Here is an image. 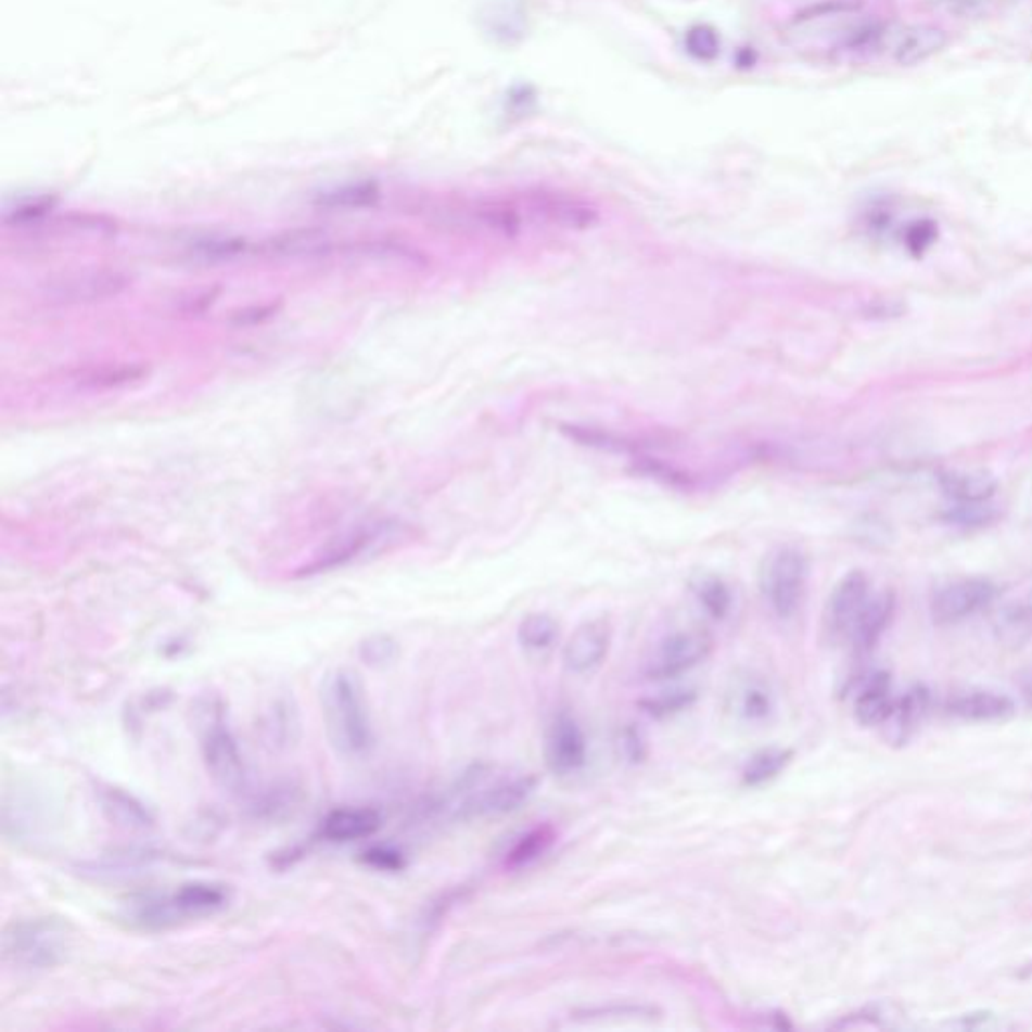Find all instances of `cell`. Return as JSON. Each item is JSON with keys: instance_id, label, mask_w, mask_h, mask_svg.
Listing matches in <instances>:
<instances>
[{"instance_id": "24", "label": "cell", "mask_w": 1032, "mask_h": 1032, "mask_svg": "<svg viewBox=\"0 0 1032 1032\" xmlns=\"http://www.w3.org/2000/svg\"><path fill=\"white\" fill-rule=\"evenodd\" d=\"M692 591L698 603L704 608L710 617L724 620L732 608L730 587L716 575H700L692 581Z\"/></svg>"}, {"instance_id": "36", "label": "cell", "mask_w": 1032, "mask_h": 1032, "mask_svg": "<svg viewBox=\"0 0 1032 1032\" xmlns=\"http://www.w3.org/2000/svg\"><path fill=\"white\" fill-rule=\"evenodd\" d=\"M933 234H935V230H933L932 222H916L914 227L907 230V246L916 253L923 251L933 241Z\"/></svg>"}, {"instance_id": "13", "label": "cell", "mask_w": 1032, "mask_h": 1032, "mask_svg": "<svg viewBox=\"0 0 1032 1032\" xmlns=\"http://www.w3.org/2000/svg\"><path fill=\"white\" fill-rule=\"evenodd\" d=\"M537 789V778L514 777L510 780H498L493 787L470 797L462 805L460 813L464 815H505L512 813Z\"/></svg>"}, {"instance_id": "35", "label": "cell", "mask_w": 1032, "mask_h": 1032, "mask_svg": "<svg viewBox=\"0 0 1032 1032\" xmlns=\"http://www.w3.org/2000/svg\"><path fill=\"white\" fill-rule=\"evenodd\" d=\"M744 712L749 718H764L770 710V696L761 688H750L744 693Z\"/></svg>"}, {"instance_id": "21", "label": "cell", "mask_w": 1032, "mask_h": 1032, "mask_svg": "<svg viewBox=\"0 0 1032 1032\" xmlns=\"http://www.w3.org/2000/svg\"><path fill=\"white\" fill-rule=\"evenodd\" d=\"M148 375V368L142 364H105L100 368H89L84 371L77 382L89 390H112L129 383L142 382Z\"/></svg>"}, {"instance_id": "30", "label": "cell", "mask_w": 1032, "mask_h": 1032, "mask_svg": "<svg viewBox=\"0 0 1032 1032\" xmlns=\"http://www.w3.org/2000/svg\"><path fill=\"white\" fill-rule=\"evenodd\" d=\"M693 700H696V693L690 692V690H674V692L660 693L655 698L644 700L641 708L655 718H664V716L686 710L692 704Z\"/></svg>"}, {"instance_id": "5", "label": "cell", "mask_w": 1032, "mask_h": 1032, "mask_svg": "<svg viewBox=\"0 0 1032 1032\" xmlns=\"http://www.w3.org/2000/svg\"><path fill=\"white\" fill-rule=\"evenodd\" d=\"M808 581V559L797 547H780L764 561L761 589L768 608L780 620H791L803 606Z\"/></svg>"}, {"instance_id": "17", "label": "cell", "mask_w": 1032, "mask_h": 1032, "mask_svg": "<svg viewBox=\"0 0 1032 1032\" xmlns=\"http://www.w3.org/2000/svg\"><path fill=\"white\" fill-rule=\"evenodd\" d=\"M895 700L891 698V681L888 674L877 672L865 679L855 696V718L863 726L886 724L893 712Z\"/></svg>"}, {"instance_id": "34", "label": "cell", "mask_w": 1032, "mask_h": 1032, "mask_svg": "<svg viewBox=\"0 0 1032 1032\" xmlns=\"http://www.w3.org/2000/svg\"><path fill=\"white\" fill-rule=\"evenodd\" d=\"M688 44H690V51L702 59L714 58L718 51V39L714 30H708L706 27L690 30Z\"/></svg>"}, {"instance_id": "18", "label": "cell", "mask_w": 1032, "mask_h": 1032, "mask_svg": "<svg viewBox=\"0 0 1032 1032\" xmlns=\"http://www.w3.org/2000/svg\"><path fill=\"white\" fill-rule=\"evenodd\" d=\"M947 710L961 721L992 722L1012 716L1015 704L1003 693L976 690V692L961 693L958 698H954Z\"/></svg>"}, {"instance_id": "28", "label": "cell", "mask_w": 1032, "mask_h": 1032, "mask_svg": "<svg viewBox=\"0 0 1032 1032\" xmlns=\"http://www.w3.org/2000/svg\"><path fill=\"white\" fill-rule=\"evenodd\" d=\"M559 637V625L547 613H531L519 627V641L526 650H549Z\"/></svg>"}, {"instance_id": "1", "label": "cell", "mask_w": 1032, "mask_h": 1032, "mask_svg": "<svg viewBox=\"0 0 1032 1032\" xmlns=\"http://www.w3.org/2000/svg\"><path fill=\"white\" fill-rule=\"evenodd\" d=\"M228 902L230 893L222 883L190 881L168 893H150L133 900L126 916L136 928L157 932L190 919L214 916L222 912Z\"/></svg>"}, {"instance_id": "26", "label": "cell", "mask_w": 1032, "mask_h": 1032, "mask_svg": "<svg viewBox=\"0 0 1032 1032\" xmlns=\"http://www.w3.org/2000/svg\"><path fill=\"white\" fill-rule=\"evenodd\" d=\"M552 841H555V831L549 825L531 829L528 833H524L510 848L509 853H507V867L521 869V867L537 862L538 857H543L551 849Z\"/></svg>"}, {"instance_id": "12", "label": "cell", "mask_w": 1032, "mask_h": 1032, "mask_svg": "<svg viewBox=\"0 0 1032 1032\" xmlns=\"http://www.w3.org/2000/svg\"><path fill=\"white\" fill-rule=\"evenodd\" d=\"M587 761V740L579 724L569 716L559 714L551 724L547 736V764L555 775H573L583 768Z\"/></svg>"}, {"instance_id": "7", "label": "cell", "mask_w": 1032, "mask_h": 1032, "mask_svg": "<svg viewBox=\"0 0 1032 1032\" xmlns=\"http://www.w3.org/2000/svg\"><path fill=\"white\" fill-rule=\"evenodd\" d=\"M712 651V637L704 632H678L665 637L646 667L650 679L678 678L704 662Z\"/></svg>"}, {"instance_id": "29", "label": "cell", "mask_w": 1032, "mask_h": 1032, "mask_svg": "<svg viewBox=\"0 0 1032 1032\" xmlns=\"http://www.w3.org/2000/svg\"><path fill=\"white\" fill-rule=\"evenodd\" d=\"M396 655L397 644L392 637L371 636L359 646V658L369 667H387Z\"/></svg>"}, {"instance_id": "3", "label": "cell", "mask_w": 1032, "mask_h": 1032, "mask_svg": "<svg viewBox=\"0 0 1032 1032\" xmlns=\"http://www.w3.org/2000/svg\"><path fill=\"white\" fill-rule=\"evenodd\" d=\"M69 935L58 919L16 921L4 933V958L16 968L44 970L65 958Z\"/></svg>"}, {"instance_id": "2", "label": "cell", "mask_w": 1032, "mask_h": 1032, "mask_svg": "<svg viewBox=\"0 0 1032 1032\" xmlns=\"http://www.w3.org/2000/svg\"><path fill=\"white\" fill-rule=\"evenodd\" d=\"M323 714L331 744L343 756H364L373 747V728L359 678L337 670L326 679Z\"/></svg>"}, {"instance_id": "31", "label": "cell", "mask_w": 1032, "mask_h": 1032, "mask_svg": "<svg viewBox=\"0 0 1032 1032\" xmlns=\"http://www.w3.org/2000/svg\"><path fill=\"white\" fill-rule=\"evenodd\" d=\"M244 249H246V242L242 239L214 237V239H202L196 242L194 253L202 256L204 260H230L234 256L242 255Z\"/></svg>"}, {"instance_id": "8", "label": "cell", "mask_w": 1032, "mask_h": 1032, "mask_svg": "<svg viewBox=\"0 0 1032 1032\" xmlns=\"http://www.w3.org/2000/svg\"><path fill=\"white\" fill-rule=\"evenodd\" d=\"M996 587L984 579H958L940 587L932 599L935 623H958L989 608Z\"/></svg>"}, {"instance_id": "9", "label": "cell", "mask_w": 1032, "mask_h": 1032, "mask_svg": "<svg viewBox=\"0 0 1032 1032\" xmlns=\"http://www.w3.org/2000/svg\"><path fill=\"white\" fill-rule=\"evenodd\" d=\"M129 279L119 270H84L47 286V293L59 303H93L122 295Z\"/></svg>"}, {"instance_id": "20", "label": "cell", "mask_w": 1032, "mask_h": 1032, "mask_svg": "<svg viewBox=\"0 0 1032 1032\" xmlns=\"http://www.w3.org/2000/svg\"><path fill=\"white\" fill-rule=\"evenodd\" d=\"M942 488L958 505H982L994 495L996 482L984 472H947L942 476Z\"/></svg>"}, {"instance_id": "39", "label": "cell", "mask_w": 1032, "mask_h": 1032, "mask_svg": "<svg viewBox=\"0 0 1032 1032\" xmlns=\"http://www.w3.org/2000/svg\"><path fill=\"white\" fill-rule=\"evenodd\" d=\"M1022 976H1032V964L1031 966H1027V968H1024V972H1022Z\"/></svg>"}, {"instance_id": "16", "label": "cell", "mask_w": 1032, "mask_h": 1032, "mask_svg": "<svg viewBox=\"0 0 1032 1032\" xmlns=\"http://www.w3.org/2000/svg\"><path fill=\"white\" fill-rule=\"evenodd\" d=\"M100 803L110 820H114L115 825L124 829L145 831L154 827V815L131 792L117 787H101Z\"/></svg>"}, {"instance_id": "15", "label": "cell", "mask_w": 1032, "mask_h": 1032, "mask_svg": "<svg viewBox=\"0 0 1032 1032\" xmlns=\"http://www.w3.org/2000/svg\"><path fill=\"white\" fill-rule=\"evenodd\" d=\"M891 613H893V595L888 591L871 594L859 617L855 620L849 632L848 639L855 651L865 653L876 646L879 637L883 636V632L890 625Z\"/></svg>"}, {"instance_id": "37", "label": "cell", "mask_w": 1032, "mask_h": 1032, "mask_svg": "<svg viewBox=\"0 0 1032 1032\" xmlns=\"http://www.w3.org/2000/svg\"><path fill=\"white\" fill-rule=\"evenodd\" d=\"M623 749H625L627 759L634 761V763L641 761V759L646 756V744H644L641 736H639V732H636V730H627V732L623 735Z\"/></svg>"}, {"instance_id": "25", "label": "cell", "mask_w": 1032, "mask_h": 1032, "mask_svg": "<svg viewBox=\"0 0 1032 1032\" xmlns=\"http://www.w3.org/2000/svg\"><path fill=\"white\" fill-rule=\"evenodd\" d=\"M792 752L787 749H768L756 752L742 770V782L747 787H761L764 782L777 778L787 764L791 763Z\"/></svg>"}, {"instance_id": "33", "label": "cell", "mask_w": 1032, "mask_h": 1032, "mask_svg": "<svg viewBox=\"0 0 1032 1032\" xmlns=\"http://www.w3.org/2000/svg\"><path fill=\"white\" fill-rule=\"evenodd\" d=\"M361 862L369 865V867H375L380 871H399L406 867V859L404 855L394 848H387V845H375V848H369L361 853Z\"/></svg>"}, {"instance_id": "14", "label": "cell", "mask_w": 1032, "mask_h": 1032, "mask_svg": "<svg viewBox=\"0 0 1032 1032\" xmlns=\"http://www.w3.org/2000/svg\"><path fill=\"white\" fill-rule=\"evenodd\" d=\"M382 815L371 806H341L329 811L319 823L317 834L329 843H352L378 833Z\"/></svg>"}, {"instance_id": "32", "label": "cell", "mask_w": 1032, "mask_h": 1032, "mask_svg": "<svg viewBox=\"0 0 1032 1032\" xmlns=\"http://www.w3.org/2000/svg\"><path fill=\"white\" fill-rule=\"evenodd\" d=\"M375 200V188L373 186H355V188H341L335 192H329L321 196V204L326 206H366Z\"/></svg>"}, {"instance_id": "11", "label": "cell", "mask_w": 1032, "mask_h": 1032, "mask_svg": "<svg viewBox=\"0 0 1032 1032\" xmlns=\"http://www.w3.org/2000/svg\"><path fill=\"white\" fill-rule=\"evenodd\" d=\"M611 646V625L608 620H591L583 623L569 637L563 662L571 674L587 676L599 670L608 658Z\"/></svg>"}, {"instance_id": "4", "label": "cell", "mask_w": 1032, "mask_h": 1032, "mask_svg": "<svg viewBox=\"0 0 1032 1032\" xmlns=\"http://www.w3.org/2000/svg\"><path fill=\"white\" fill-rule=\"evenodd\" d=\"M408 526L397 521H378V523L361 524L354 531L331 540L326 549L317 552L307 565L295 571V577H315L341 566L349 565L359 557L369 551H382L387 545H394L406 535Z\"/></svg>"}, {"instance_id": "22", "label": "cell", "mask_w": 1032, "mask_h": 1032, "mask_svg": "<svg viewBox=\"0 0 1032 1032\" xmlns=\"http://www.w3.org/2000/svg\"><path fill=\"white\" fill-rule=\"evenodd\" d=\"M327 239L323 232H313V230H301V232H289L283 237L270 239L267 242V253L272 256H284V258H303V256L321 255L327 251Z\"/></svg>"}, {"instance_id": "19", "label": "cell", "mask_w": 1032, "mask_h": 1032, "mask_svg": "<svg viewBox=\"0 0 1032 1032\" xmlns=\"http://www.w3.org/2000/svg\"><path fill=\"white\" fill-rule=\"evenodd\" d=\"M947 44L946 30L932 25H916L902 35L895 47V61L902 67H916L919 63L933 58Z\"/></svg>"}, {"instance_id": "38", "label": "cell", "mask_w": 1032, "mask_h": 1032, "mask_svg": "<svg viewBox=\"0 0 1032 1032\" xmlns=\"http://www.w3.org/2000/svg\"><path fill=\"white\" fill-rule=\"evenodd\" d=\"M275 311H277V307H275V305H269V307H260V309H246V311L234 315V323H239V326H251V323H258V321H265V319H269L270 315H275Z\"/></svg>"}, {"instance_id": "23", "label": "cell", "mask_w": 1032, "mask_h": 1032, "mask_svg": "<svg viewBox=\"0 0 1032 1032\" xmlns=\"http://www.w3.org/2000/svg\"><path fill=\"white\" fill-rule=\"evenodd\" d=\"M660 1017V1010L651 1004H606V1006H587L571 1012L575 1022H603V1020H653Z\"/></svg>"}, {"instance_id": "27", "label": "cell", "mask_w": 1032, "mask_h": 1032, "mask_svg": "<svg viewBox=\"0 0 1032 1032\" xmlns=\"http://www.w3.org/2000/svg\"><path fill=\"white\" fill-rule=\"evenodd\" d=\"M926 708H928V693L923 692L921 688L905 693L902 700H895V706H893V712H891L888 722L893 726L895 738L900 742L905 740L909 732L916 728V724L921 721Z\"/></svg>"}, {"instance_id": "6", "label": "cell", "mask_w": 1032, "mask_h": 1032, "mask_svg": "<svg viewBox=\"0 0 1032 1032\" xmlns=\"http://www.w3.org/2000/svg\"><path fill=\"white\" fill-rule=\"evenodd\" d=\"M202 756L206 768L218 787L225 791L239 792L246 785V764L237 736L228 728L227 721L216 714L206 724L202 735Z\"/></svg>"}, {"instance_id": "10", "label": "cell", "mask_w": 1032, "mask_h": 1032, "mask_svg": "<svg viewBox=\"0 0 1032 1032\" xmlns=\"http://www.w3.org/2000/svg\"><path fill=\"white\" fill-rule=\"evenodd\" d=\"M871 597L869 579L862 571H851L837 583L825 609V629L833 639H848L855 620Z\"/></svg>"}]
</instances>
